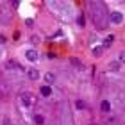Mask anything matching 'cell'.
Returning <instances> with one entry per match:
<instances>
[{
  "instance_id": "1",
  "label": "cell",
  "mask_w": 125,
  "mask_h": 125,
  "mask_svg": "<svg viewBox=\"0 0 125 125\" xmlns=\"http://www.w3.org/2000/svg\"><path fill=\"white\" fill-rule=\"evenodd\" d=\"M109 21L115 23V25L122 23V21H123V13H120V11H113V13H109Z\"/></svg>"
},
{
  "instance_id": "2",
  "label": "cell",
  "mask_w": 125,
  "mask_h": 125,
  "mask_svg": "<svg viewBox=\"0 0 125 125\" xmlns=\"http://www.w3.org/2000/svg\"><path fill=\"white\" fill-rule=\"evenodd\" d=\"M27 77H29L31 81H38L39 79V72L36 70V68H29V70H27Z\"/></svg>"
},
{
  "instance_id": "3",
  "label": "cell",
  "mask_w": 125,
  "mask_h": 125,
  "mask_svg": "<svg viewBox=\"0 0 125 125\" xmlns=\"http://www.w3.org/2000/svg\"><path fill=\"white\" fill-rule=\"evenodd\" d=\"M21 104H23L25 107H29L32 104V95L31 93H23V95H21Z\"/></svg>"
},
{
  "instance_id": "4",
  "label": "cell",
  "mask_w": 125,
  "mask_h": 125,
  "mask_svg": "<svg viewBox=\"0 0 125 125\" xmlns=\"http://www.w3.org/2000/svg\"><path fill=\"white\" fill-rule=\"evenodd\" d=\"M25 55H27L29 61H38V52H36V50H27Z\"/></svg>"
},
{
  "instance_id": "5",
  "label": "cell",
  "mask_w": 125,
  "mask_h": 125,
  "mask_svg": "<svg viewBox=\"0 0 125 125\" xmlns=\"http://www.w3.org/2000/svg\"><path fill=\"white\" fill-rule=\"evenodd\" d=\"M41 95L43 96H50L52 95V88L50 86H41Z\"/></svg>"
},
{
  "instance_id": "6",
  "label": "cell",
  "mask_w": 125,
  "mask_h": 125,
  "mask_svg": "<svg viewBox=\"0 0 125 125\" xmlns=\"http://www.w3.org/2000/svg\"><path fill=\"white\" fill-rule=\"evenodd\" d=\"M100 109L104 111V113H109V111H111V104H109L107 100H104V102L100 104Z\"/></svg>"
},
{
  "instance_id": "7",
  "label": "cell",
  "mask_w": 125,
  "mask_h": 125,
  "mask_svg": "<svg viewBox=\"0 0 125 125\" xmlns=\"http://www.w3.org/2000/svg\"><path fill=\"white\" fill-rule=\"evenodd\" d=\"M115 41V36H107L105 39H104V48H107V47H111V43Z\"/></svg>"
},
{
  "instance_id": "8",
  "label": "cell",
  "mask_w": 125,
  "mask_h": 125,
  "mask_svg": "<svg viewBox=\"0 0 125 125\" xmlns=\"http://www.w3.org/2000/svg\"><path fill=\"white\" fill-rule=\"evenodd\" d=\"M93 55H96V57H98V55H102V52H104V47H93Z\"/></svg>"
},
{
  "instance_id": "9",
  "label": "cell",
  "mask_w": 125,
  "mask_h": 125,
  "mask_svg": "<svg viewBox=\"0 0 125 125\" xmlns=\"http://www.w3.org/2000/svg\"><path fill=\"white\" fill-rule=\"evenodd\" d=\"M45 79H47V82L50 84V82H54V81H55V75H54V73H50V72H48L47 75H45Z\"/></svg>"
},
{
  "instance_id": "10",
  "label": "cell",
  "mask_w": 125,
  "mask_h": 125,
  "mask_svg": "<svg viewBox=\"0 0 125 125\" xmlns=\"http://www.w3.org/2000/svg\"><path fill=\"white\" fill-rule=\"evenodd\" d=\"M34 122H36L38 125H43V122H45V118H43L41 115H36V116H34Z\"/></svg>"
},
{
  "instance_id": "11",
  "label": "cell",
  "mask_w": 125,
  "mask_h": 125,
  "mask_svg": "<svg viewBox=\"0 0 125 125\" xmlns=\"http://www.w3.org/2000/svg\"><path fill=\"white\" fill-rule=\"evenodd\" d=\"M75 105H77V109H86V102L84 100H77Z\"/></svg>"
},
{
  "instance_id": "12",
  "label": "cell",
  "mask_w": 125,
  "mask_h": 125,
  "mask_svg": "<svg viewBox=\"0 0 125 125\" xmlns=\"http://www.w3.org/2000/svg\"><path fill=\"white\" fill-rule=\"evenodd\" d=\"M77 23L81 25V27H84V23H86V20H84V16H82V14H81V16L77 18Z\"/></svg>"
},
{
  "instance_id": "13",
  "label": "cell",
  "mask_w": 125,
  "mask_h": 125,
  "mask_svg": "<svg viewBox=\"0 0 125 125\" xmlns=\"http://www.w3.org/2000/svg\"><path fill=\"white\" fill-rule=\"evenodd\" d=\"M111 70H113V72H118V62H113V64H111Z\"/></svg>"
},
{
  "instance_id": "14",
  "label": "cell",
  "mask_w": 125,
  "mask_h": 125,
  "mask_svg": "<svg viewBox=\"0 0 125 125\" xmlns=\"http://www.w3.org/2000/svg\"><path fill=\"white\" fill-rule=\"evenodd\" d=\"M120 62H125V52L120 54Z\"/></svg>"
},
{
  "instance_id": "15",
  "label": "cell",
  "mask_w": 125,
  "mask_h": 125,
  "mask_svg": "<svg viewBox=\"0 0 125 125\" xmlns=\"http://www.w3.org/2000/svg\"><path fill=\"white\" fill-rule=\"evenodd\" d=\"M4 125H11V122L7 120V118H5V120H4Z\"/></svg>"
}]
</instances>
